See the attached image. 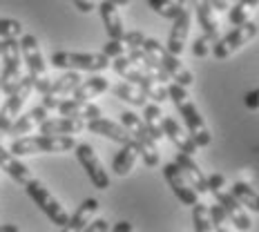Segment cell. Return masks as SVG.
Here are the masks:
<instances>
[{"instance_id": "cell-19", "label": "cell", "mask_w": 259, "mask_h": 232, "mask_svg": "<svg viewBox=\"0 0 259 232\" xmlns=\"http://www.w3.org/2000/svg\"><path fill=\"white\" fill-rule=\"evenodd\" d=\"M163 134H165V138H170V141L175 143V148L179 150V152H186L190 156L199 152V145L194 143V138L172 116H163Z\"/></svg>"}, {"instance_id": "cell-28", "label": "cell", "mask_w": 259, "mask_h": 232, "mask_svg": "<svg viewBox=\"0 0 259 232\" xmlns=\"http://www.w3.org/2000/svg\"><path fill=\"white\" fill-rule=\"evenodd\" d=\"M143 123H145V127L150 129V134L154 136L156 143H159L161 138H165V134H163V112H161L159 103H145Z\"/></svg>"}, {"instance_id": "cell-29", "label": "cell", "mask_w": 259, "mask_h": 232, "mask_svg": "<svg viewBox=\"0 0 259 232\" xmlns=\"http://www.w3.org/2000/svg\"><path fill=\"white\" fill-rule=\"evenodd\" d=\"M137 154H139V150H137V145L134 143L123 145L121 152H118L114 156V161H112V170H114V174L116 176L130 174V170H132L134 163H137Z\"/></svg>"}, {"instance_id": "cell-5", "label": "cell", "mask_w": 259, "mask_h": 232, "mask_svg": "<svg viewBox=\"0 0 259 232\" xmlns=\"http://www.w3.org/2000/svg\"><path fill=\"white\" fill-rule=\"evenodd\" d=\"M20 52H23L27 72H29L31 80H34V89L45 94L52 80L47 76V65H45V58H42L38 38L34 34H23V38H20Z\"/></svg>"}, {"instance_id": "cell-9", "label": "cell", "mask_w": 259, "mask_h": 232, "mask_svg": "<svg viewBox=\"0 0 259 232\" xmlns=\"http://www.w3.org/2000/svg\"><path fill=\"white\" fill-rule=\"evenodd\" d=\"M3 76H0V85H3V94H12L23 80V52H20V40L16 38H3Z\"/></svg>"}, {"instance_id": "cell-11", "label": "cell", "mask_w": 259, "mask_h": 232, "mask_svg": "<svg viewBox=\"0 0 259 232\" xmlns=\"http://www.w3.org/2000/svg\"><path fill=\"white\" fill-rule=\"evenodd\" d=\"M31 91H34V80L27 74L18 83V87H16L12 94H7V101L0 107V134L9 132V127H12V123L20 116V110H23V105L27 103Z\"/></svg>"}, {"instance_id": "cell-23", "label": "cell", "mask_w": 259, "mask_h": 232, "mask_svg": "<svg viewBox=\"0 0 259 232\" xmlns=\"http://www.w3.org/2000/svg\"><path fill=\"white\" fill-rule=\"evenodd\" d=\"M96 9H99V14H101V20H103V25H105L107 36L116 38V40H123L125 29H123L121 14H118V5L110 3V0H101V3L96 5Z\"/></svg>"}, {"instance_id": "cell-15", "label": "cell", "mask_w": 259, "mask_h": 232, "mask_svg": "<svg viewBox=\"0 0 259 232\" xmlns=\"http://www.w3.org/2000/svg\"><path fill=\"white\" fill-rule=\"evenodd\" d=\"M190 20H192V9L183 5L179 16L172 20V29L168 34V52H172L175 56H181L183 50H186V40L188 34H190Z\"/></svg>"}, {"instance_id": "cell-22", "label": "cell", "mask_w": 259, "mask_h": 232, "mask_svg": "<svg viewBox=\"0 0 259 232\" xmlns=\"http://www.w3.org/2000/svg\"><path fill=\"white\" fill-rule=\"evenodd\" d=\"M50 116V110H47L45 105H38V107H34V110H29L27 112V114H23V116H18L16 118V121L12 123V127H9V136H25V134H29L31 129H36L40 125L42 121H45V118Z\"/></svg>"}, {"instance_id": "cell-10", "label": "cell", "mask_w": 259, "mask_h": 232, "mask_svg": "<svg viewBox=\"0 0 259 232\" xmlns=\"http://www.w3.org/2000/svg\"><path fill=\"white\" fill-rule=\"evenodd\" d=\"M257 34H259V27H257V23H252V20H248L244 25H237L233 31H228L224 38H219L212 45L214 58H217V61H226V58L233 56L235 52H239L244 45H248Z\"/></svg>"}, {"instance_id": "cell-47", "label": "cell", "mask_w": 259, "mask_h": 232, "mask_svg": "<svg viewBox=\"0 0 259 232\" xmlns=\"http://www.w3.org/2000/svg\"><path fill=\"white\" fill-rule=\"evenodd\" d=\"M0 232H18V225H12V223L0 225Z\"/></svg>"}, {"instance_id": "cell-1", "label": "cell", "mask_w": 259, "mask_h": 232, "mask_svg": "<svg viewBox=\"0 0 259 232\" xmlns=\"http://www.w3.org/2000/svg\"><path fill=\"white\" fill-rule=\"evenodd\" d=\"M168 99L175 103V107L179 110V114L183 116V123H186V127H188V134L194 138V143L199 145V150L208 148L210 141H212V134H210L206 121H203V116L199 114L197 105H194L192 96L188 94V89L183 87L181 83H177V80H170L168 83Z\"/></svg>"}, {"instance_id": "cell-4", "label": "cell", "mask_w": 259, "mask_h": 232, "mask_svg": "<svg viewBox=\"0 0 259 232\" xmlns=\"http://www.w3.org/2000/svg\"><path fill=\"white\" fill-rule=\"evenodd\" d=\"M121 125L125 127L130 134H132V143L137 145V150H139V154H141L143 163L148 165V168H156V165H159V161H161V156H159V150H156L154 136L150 134V129L145 127L143 118L137 116L134 112H130V110H123L121 112Z\"/></svg>"}, {"instance_id": "cell-40", "label": "cell", "mask_w": 259, "mask_h": 232, "mask_svg": "<svg viewBox=\"0 0 259 232\" xmlns=\"http://www.w3.org/2000/svg\"><path fill=\"white\" fill-rule=\"evenodd\" d=\"M123 42H125L130 50H134V47H143V42H145V34H143V31H139V29H134V31H125V36H123Z\"/></svg>"}, {"instance_id": "cell-20", "label": "cell", "mask_w": 259, "mask_h": 232, "mask_svg": "<svg viewBox=\"0 0 259 232\" xmlns=\"http://www.w3.org/2000/svg\"><path fill=\"white\" fill-rule=\"evenodd\" d=\"M56 110L61 112V116H74V118H83V121L103 116V110L99 105H94L92 101H78V99H63Z\"/></svg>"}, {"instance_id": "cell-48", "label": "cell", "mask_w": 259, "mask_h": 232, "mask_svg": "<svg viewBox=\"0 0 259 232\" xmlns=\"http://www.w3.org/2000/svg\"><path fill=\"white\" fill-rule=\"evenodd\" d=\"M110 3L118 5V7H125V5H130V0H110Z\"/></svg>"}, {"instance_id": "cell-41", "label": "cell", "mask_w": 259, "mask_h": 232, "mask_svg": "<svg viewBox=\"0 0 259 232\" xmlns=\"http://www.w3.org/2000/svg\"><path fill=\"white\" fill-rule=\"evenodd\" d=\"M226 188V176L214 172V174L208 176V192H217V190H224Z\"/></svg>"}, {"instance_id": "cell-27", "label": "cell", "mask_w": 259, "mask_h": 232, "mask_svg": "<svg viewBox=\"0 0 259 232\" xmlns=\"http://www.w3.org/2000/svg\"><path fill=\"white\" fill-rule=\"evenodd\" d=\"M110 89V80L105 76H92V78H85L76 85V89L72 91V99H78V101H92L96 99L99 94Z\"/></svg>"}, {"instance_id": "cell-24", "label": "cell", "mask_w": 259, "mask_h": 232, "mask_svg": "<svg viewBox=\"0 0 259 232\" xmlns=\"http://www.w3.org/2000/svg\"><path fill=\"white\" fill-rule=\"evenodd\" d=\"M0 172L9 174L16 183H20V185H25V183L34 176L23 161H18V156H16L12 150H5L3 145H0Z\"/></svg>"}, {"instance_id": "cell-8", "label": "cell", "mask_w": 259, "mask_h": 232, "mask_svg": "<svg viewBox=\"0 0 259 232\" xmlns=\"http://www.w3.org/2000/svg\"><path fill=\"white\" fill-rule=\"evenodd\" d=\"M52 65L56 69H76V72H103L112 61L103 52L99 54H80V52H54Z\"/></svg>"}, {"instance_id": "cell-3", "label": "cell", "mask_w": 259, "mask_h": 232, "mask_svg": "<svg viewBox=\"0 0 259 232\" xmlns=\"http://www.w3.org/2000/svg\"><path fill=\"white\" fill-rule=\"evenodd\" d=\"M74 148H76V141L72 134H40V136H18L9 150L16 156H31L69 152Z\"/></svg>"}, {"instance_id": "cell-36", "label": "cell", "mask_w": 259, "mask_h": 232, "mask_svg": "<svg viewBox=\"0 0 259 232\" xmlns=\"http://www.w3.org/2000/svg\"><path fill=\"white\" fill-rule=\"evenodd\" d=\"M23 36V25L14 18H0V38H18Z\"/></svg>"}, {"instance_id": "cell-38", "label": "cell", "mask_w": 259, "mask_h": 232, "mask_svg": "<svg viewBox=\"0 0 259 232\" xmlns=\"http://www.w3.org/2000/svg\"><path fill=\"white\" fill-rule=\"evenodd\" d=\"M212 45H214V42L210 40L206 34H203V36H199V38L194 40V45H192V54H194L197 58H206L208 54H210V50H212Z\"/></svg>"}, {"instance_id": "cell-43", "label": "cell", "mask_w": 259, "mask_h": 232, "mask_svg": "<svg viewBox=\"0 0 259 232\" xmlns=\"http://www.w3.org/2000/svg\"><path fill=\"white\" fill-rule=\"evenodd\" d=\"M72 3H74V7H76L80 14H90V12H94L96 9L94 0H72Z\"/></svg>"}, {"instance_id": "cell-6", "label": "cell", "mask_w": 259, "mask_h": 232, "mask_svg": "<svg viewBox=\"0 0 259 232\" xmlns=\"http://www.w3.org/2000/svg\"><path fill=\"white\" fill-rule=\"evenodd\" d=\"M143 50L150 54V56L154 58L156 63L161 65V67L168 72V76L172 80H177V83H181L183 87H190V85L194 83V76H192V72L186 67L181 61H179V56H175L172 52H168V47H163L156 38H148L145 36V42H143Z\"/></svg>"}, {"instance_id": "cell-13", "label": "cell", "mask_w": 259, "mask_h": 232, "mask_svg": "<svg viewBox=\"0 0 259 232\" xmlns=\"http://www.w3.org/2000/svg\"><path fill=\"white\" fill-rule=\"evenodd\" d=\"M80 74L76 72V69H67V72L63 74L61 78H56V80H52L50 83V87H47V91L42 94V105L47 107V110H56L58 103L65 99L67 94H72L74 89H76V85L80 83Z\"/></svg>"}, {"instance_id": "cell-17", "label": "cell", "mask_w": 259, "mask_h": 232, "mask_svg": "<svg viewBox=\"0 0 259 232\" xmlns=\"http://www.w3.org/2000/svg\"><path fill=\"white\" fill-rule=\"evenodd\" d=\"M85 129H90L92 134H101V136L110 138V141H114V143H121V145L132 143V134H130L125 127L118 125L114 121H110V118H103V116L88 121Z\"/></svg>"}, {"instance_id": "cell-33", "label": "cell", "mask_w": 259, "mask_h": 232, "mask_svg": "<svg viewBox=\"0 0 259 232\" xmlns=\"http://www.w3.org/2000/svg\"><path fill=\"white\" fill-rule=\"evenodd\" d=\"M259 7V0H235V7L228 9V20L230 25H244L250 20L252 12Z\"/></svg>"}, {"instance_id": "cell-49", "label": "cell", "mask_w": 259, "mask_h": 232, "mask_svg": "<svg viewBox=\"0 0 259 232\" xmlns=\"http://www.w3.org/2000/svg\"><path fill=\"white\" fill-rule=\"evenodd\" d=\"M188 3V0H179V5H186Z\"/></svg>"}, {"instance_id": "cell-46", "label": "cell", "mask_w": 259, "mask_h": 232, "mask_svg": "<svg viewBox=\"0 0 259 232\" xmlns=\"http://www.w3.org/2000/svg\"><path fill=\"white\" fill-rule=\"evenodd\" d=\"M210 3H212V7L217 9V12H228V0H210Z\"/></svg>"}, {"instance_id": "cell-45", "label": "cell", "mask_w": 259, "mask_h": 232, "mask_svg": "<svg viewBox=\"0 0 259 232\" xmlns=\"http://www.w3.org/2000/svg\"><path fill=\"white\" fill-rule=\"evenodd\" d=\"M112 230H114V232H132L134 228H132V223H130V221H118V223L112 225Z\"/></svg>"}, {"instance_id": "cell-25", "label": "cell", "mask_w": 259, "mask_h": 232, "mask_svg": "<svg viewBox=\"0 0 259 232\" xmlns=\"http://www.w3.org/2000/svg\"><path fill=\"white\" fill-rule=\"evenodd\" d=\"M130 61L132 63H137L139 67L143 69L145 74H150L154 80H159V83H163V85H168L170 83V76H168V72H165L163 67H161L159 63L154 61L152 56H150L148 52L143 50V47H134V50H130Z\"/></svg>"}, {"instance_id": "cell-39", "label": "cell", "mask_w": 259, "mask_h": 232, "mask_svg": "<svg viewBox=\"0 0 259 232\" xmlns=\"http://www.w3.org/2000/svg\"><path fill=\"white\" fill-rule=\"evenodd\" d=\"M103 54L107 58H116V56H123V54H125V45H123V40H116V38H110L103 45Z\"/></svg>"}, {"instance_id": "cell-35", "label": "cell", "mask_w": 259, "mask_h": 232, "mask_svg": "<svg viewBox=\"0 0 259 232\" xmlns=\"http://www.w3.org/2000/svg\"><path fill=\"white\" fill-rule=\"evenodd\" d=\"M148 7L152 9L154 14H159L161 18H165V20H175L177 16H179V12H181L183 5L172 3V0H148Z\"/></svg>"}, {"instance_id": "cell-31", "label": "cell", "mask_w": 259, "mask_h": 232, "mask_svg": "<svg viewBox=\"0 0 259 232\" xmlns=\"http://www.w3.org/2000/svg\"><path fill=\"white\" fill-rule=\"evenodd\" d=\"M110 89L116 99L125 101V103L134 105V107H145V103H148V96H145L134 83H116L114 87H110Z\"/></svg>"}, {"instance_id": "cell-30", "label": "cell", "mask_w": 259, "mask_h": 232, "mask_svg": "<svg viewBox=\"0 0 259 232\" xmlns=\"http://www.w3.org/2000/svg\"><path fill=\"white\" fill-rule=\"evenodd\" d=\"M96 210H99V201H96V199H85L76 208V212L69 217L67 228L69 230H85V225H88L90 219L96 214Z\"/></svg>"}, {"instance_id": "cell-21", "label": "cell", "mask_w": 259, "mask_h": 232, "mask_svg": "<svg viewBox=\"0 0 259 232\" xmlns=\"http://www.w3.org/2000/svg\"><path fill=\"white\" fill-rule=\"evenodd\" d=\"M175 163L181 168L183 176H186L188 181H190V185L197 190L199 194H206L208 192V176L201 172V168H199L197 163H194V159L190 154L186 152H179L175 156Z\"/></svg>"}, {"instance_id": "cell-2", "label": "cell", "mask_w": 259, "mask_h": 232, "mask_svg": "<svg viewBox=\"0 0 259 232\" xmlns=\"http://www.w3.org/2000/svg\"><path fill=\"white\" fill-rule=\"evenodd\" d=\"M112 69L118 74V76H123L125 80H130V83H134L139 89L143 91L148 99H152L154 103H165L168 99V87H165L163 83H159V80H154L150 74H145L141 67H139L137 63L130 61V56H116L112 58Z\"/></svg>"}, {"instance_id": "cell-12", "label": "cell", "mask_w": 259, "mask_h": 232, "mask_svg": "<svg viewBox=\"0 0 259 232\" xmlns=\"http://www.w3.org/2000/svg\"><path fill=\"white\" fill-rule=\"evenodd\" d=\"M76 159L78 163L83 165V170L88 172L90 181L94 183V188H99V190H107L110 188V176H107V172L103 170V165H101L99 156H96L94 148L88 143H76Z\"/></svg>"}, {"instance_id": "cell-50", "label": "cell", "mask_w": 259, "mask_h": 232, "mask_svg": "<svg viewBox=\"0 0 259 232\" xmlns=\"http://www.w3.org/2000/svg\"><path fill=\"white\" fill-rule=\"evenodd\" d=\"M0 94H3V85H0Z\"/></svg>"}, {"instance_id": "cell-32", "label": "cell", "mask_w": 259, "mask_h": 232, "mask_svg": "<svg viewBox=\"0 0 259 232\" xmlns=\"http://www.w3.org/2000/svg\"><path fill=\"white\" fill-rule=\"evenodd\" d=\"M230 192H233V197H235L244 208L252 210V212H259V192L250 185V183H246V181H237Z\"/></svg>"}, {"instance_id": "cell-14", "label": "cell", "mask_w": 259, "mask_h": 232, "mask_svg": "<svg viewBox=\"0 0 259 232\" xmlns=\"http://www.w3.org/2000/svg\"><path fill=\"white\" fill-rule=\"evenodd\" d=\"M163 176H165V181H168V185L172 188V192H175V197L179 199L183 206H194V203L199 201V192L194 190L190 185V181L183 176L181 168L175 161L163 165Z\"/></svg>"}, {"instance_id": "cell-7", "label": "cell", "mask_w": 259, "mask_h": 232, "mask_svg": "<svg viewBox=\"0 0 259 232\" xmlns=\"http://www.w3.org/2000/svg\"><path fill=\"white\" fill-rule=\"evenodd\" d=\"M23 188H25L27 197H29L31 201H34L36 206H38L42 212L47 214V219H50L54 225H58V228H67V223H69L67 210L58 203V199L54 197V194L47 190V188L42 185L38 179H34V176H31V179L27 181Z\"/></svg>"}, {"instance_id": "cell-26", "label": "cell", "mask_w": 259, "mask_h": 232, "mask_svg": "<svg viewBox=\"0 0 259 232\" xmlns=\"http://www.w3.org/2000/svg\"><path fill=\"white\" fill-rule=\"evenodd\" d=\"M88 123L83 118L74 116H61V118H45L38 125L40 134H78L83 132Z\"/></svg>"}, {"instance_id": "cell-37", "label": "cell", "mask_w": 259, "mask_h": 232, "mask_svg": "<svg viewBox=\"0 0 259 232\" xmlns=\"http://www.w3.org/2000/svg\"><path fill=\"white\" fill-rule=\"evenodd\" d=\"M210 221H212V230H219V232L226 230V223H228V214L224 212V208H221L219 203L210 208Z\"/></svg>"}, {"instance_id": "cell-42", "label": "cell", "mask_w": 259, "mask_h": 232, "mask_svg": "<svg viewBox=\"0 0 259 232\" xmlns=\"http://www.w3.org/2000/svg\"><path fill=\"white\" fill-rule=\"evenodd\" d=\"M244 105L248 107V110H252V112L259 110V87L252 89V91H248V94L244 96Z\"/></svg>"}, {"instance_id": "cell-18", "label": "cell", "mask_w": 259, "mask_h": 232, "mask_svg": "<svg viewBox=\"0 0 259 232\" xmlns=\"http://www.w3.org/2000/svg\"><path fill=\"white\" fill-rule=\"evenodd\" d=\"M194 14L199 18V25H201L203 34L208 36L212 42H217L221 36H219V20H217V9L212 7L210 0H190Z\"/></svg>"}, {"instance_id": "cell-44", "label": "cell", "mask_w": 259, "mask_h": 232, "mask_svg": "<svg viewBox=\"0 0 259 232\" xmlns=\"http://www.w3.org/2000/svg\"><path fill=\"white\" fill-rule=\"evenodd\" d=\"M110 228H112V225L107 223L105 219H96V221H92L90 225H85V230H88V232H105Z\"/></svg>"}, {"instance_id": "cell-16", "label": "cell", "mask_w": 259, "mask_h": 232, "mask_svg": "<svg viewBox=\"0 0 259 232\" xmlns=\"http://www.w3.org/2000/svg\"><path fill=\"white\" fill-rule=\"evenodd\" d=\"M212 194L217 197V203L224 208V212L228 214V221L235 225L237 230H250L252 228V221L246 214V208L233 197V192L217 190V192H212Z\"/></svg>"}, {"instance_id": "cell-34", "label": "cell", "mask_w": 259, "mask_h": 232, "mask_svg": "<svg viewBox=\"0 0 259 232\" xmlns=\"http://www.w3.org/2000/svg\"><path fill=\"white\" fill-rule=\"evenodd\" d=\"M192 225L197 232H208L212 230V221H210V208L206 203L197 201L192 206Z\"/></svg>"}]
</instances>
